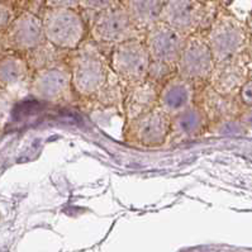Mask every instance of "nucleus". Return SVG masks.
<instances>
[{
  "instance_id": "14",
  "label": "nucleus",
  "mask_w": 252,
  "mask_h": 252,
  "mask_svg": "<svg viewBox=\"0 0 252 252\" xmlns=\"http://www.w3.org/2000/svg\"><path fill=\"white\" fill-rule=\"evenodd\" d=\"M243 57L245 55L227 63H216L208 84L220 94L238 98L245 84L250 80L246 61Z\"/></svg>"
},
{
  "instance_id": "25",
  "label": "nucleus",
  "mask_w": 252,
  "mask_h": 252,
  "mask_svg": "<svg viewBox=\"0 0 252 252\" xmlns=\"http://www.w3.org/2000/svg\"><path fill=\"white\" fill-rule=\"evenodd\" d=\"M238 99L245 108H252V79L245 84L238 95Z\"/></svg>"
},
{
  "instance_id": "21",
  "label": "nucleus",
  "mask_w": 252,
  "mask_h": 252,
  "mask_svg": "<svg viewBox=\"0 0 252 252\" xmlns=\"http://www.w3.org/2000/svg\"><path fill=\"white\" fill-rule=\"evenodd\" d=\"M246 127L241 123L238 118L227 119V121L212 123L208 128V133L211 136H231V134L246 133Z\"/></svg>"
},
{
  "instance_id": "2",
  "label": "nucleus",
  "mask_w": 252,
  "mask_h": 252,
  "mask_svg": "<svg viewBox=\"0 0 252 252\" xmlns=\"http://www.w3.org/2000/svg\"><path fill=\"white\" fill-rule=\"evenodd\" d=\"M216 63H222L245 55L250 39L245 24L236 15L220 8L209 30L204 32Z\"/></svg>"
},
{
  "instance_id": "6",
  "label": "nucleus",
  "mask_w": 252,
  "mask_h": 252,
  "mask_svg": "<svg viewBox=\"0 0 252 252\" xmlns=\"http://www.w3.org/2000/svg\"><path fill=\"white\" fill-rule=\"evenodd\" d=\"M109 63L112 71L127 88L147 80L151 57L145 39H131L114 46L110 50Z\"/></svg>"
},
{
  "instance_id": "8",
  "label": "nucleus",
  "mask_w": 252,
  "mask_h": 252,
  "mask_svg": "<svg viewBox=\"0 0 252 252\" xmlns=\"http://www.w3.org/2000/svg\"><path fill=\"white\" fill-rule=\"evenodd\" d=\"M214 67L216 61L204 33H195L188 37L176 63V75L196 86H202L208 84Z\"/></svg>"
},
{
  "instance_id": "15",
  "label": "nucleus",
  "mask_w": 252,
  "mask_h": 252,
  "mask_svg": "<svg viewBox=\"0 0 252 252\" xmlns=\"http://www.w3.org/2000/svg\"><path fill=\"white\" fill-rule=\"evenodd\" d=\"M33 72L24 55L6 52L1 54L0 61V85L3 92L17 96L22 92L30 94V85Z\"/></svg>"
},
{
  "instance_id": "27",
  "label": "nucleus",
  "mask_w": 252,
  "mask_h": 252,
  "mask_svg": "<svg viewBox=\"0 0 252 252\" xmlns=\"http://www.w3.org/2000/svg\"><path fill=\"white\" fill-rule=\"evenodd\" d=\"M238 119L246 127L247 131H252V108H245Z\"/></svg>"
},
{
  "instance_id": "26",
  "label": "nucleus",
  "mask_w": 252,
  "mask_h": 252,
  "mask_svg": "<svg viewBox=\"0 0 252 252\" xmlns=\"http://www.w3.org/2000/svg\"><path fill=\"white\" fill-rule=\"evenodd\" d=\"M47 8H67V9L80 10V0H52L46 1Z\"/></svg>"
},
{
  "instance_id": "5",
  "label": "nucleus",
  "mask_w": 252,
  "mask_h": 252,
  "mask_svg": "<svg viewBox=\"0 0 252 252\" xmlns=\"http://www.w3.org/2000/svg\"><path fill=\"white\" fill-rule=\"evenodd\" d=\"M132 23L129 14L121 0H116L112 6L95 15L89 23V38L101 48L125 43L136 38H143Z\"/></svg>"
},
{
  "instance_id": "19",
  "label": "nucleus",
  "mask_w": 252,
  "mask_h": 252,
  "mask_svg": "<svg viewBox=\"0 0 252 252\" xmlns=\"http://www.w3.org/2000/svg\"><path fill=\"white\" fill-rule=\"evenodd\" d=\"M68 55H70V52L60 50L56 46L46 41L45 43H42L41 46L24 55V57L30 65L31 71L37 72L39 70H43V68L67 63Z\"/></svg>"
},
{
  "instance_id": "9",
  "label": "nucleus",
  "mask_w": 252,
  "mask_h": 252,
  "mask_svg": "<svg viewBox=\"0 0 252 252\" xmlns=\"http://www.w3.org/2000/svg\"><path fill=\"white\" fill-rule=\"evenodd\" d=\"M74 94L71 71L67 63L33 72L30 95L37 100L63 104L71 101Z\"/></svg>"
},
{
  "instance_id": "13",
  "label": "nucleus",
  "mask_w": 252,
  "mask_h": 252,
  "mask_svg": "<svg viewBox=\"0 0 252 252\" xmlns=\"http://www.w3.org/2000/svg\"><path fill=\"white\" fill-rule=\"evenodd\" d=\"M196 105L204 112L211 125L238 118L245 109L240 99L220 94L209 84L198 86Z\"/></svg>"
},
{
  "instance_id": "10",
  "label": "nucleus",
  "mask_w": 252,
  "mask_h": 252,
  "mask_svg": "<svg viewBox=\"0 0 252 252\" xmlns=\"http://www.w3.org/2000/svg\"><path fill=\"white\" fill-rule=\"evenodd\" d=\"M46 41L41 17L30 10H22L12 26L1 32V54L26 55Z\"/></svg>"
},
{
  "instance_id": "3",
  "label": "nucleus",
  "mask_w": 252,
  "mask_h": 252,
  "mask_svg": "<svg viewBox=\"0 0 252 252\" xmlns=\"http://www.w3.org/2000/svg\"><path fill=\"white\" fill-rule=\"evenodd\" d=\"M220 3L198 0H171L165 1L161 22L190 37L209 30L220 13Z\"/></svg>"
},
{
  "instance_id": "7",
  "label": "nucleus",
  "mask_w": 252,
  "mask_h": 252,
  "mask_svg": "<svg viewBox=\"0 0 252 252\" xmlns=\"http://www.w3.org/2000/svg\"><path fill=\"white\" fill-rule=\"evenodd\" d=\"M171 118L160 108L126 122L123 127V140L137 149H160L167 143Z\"/></svg>"
},
{
  "instance_id": "22",
  "label": "nucleus",
  "mask_w": 252,
  "mask_h": 252,
  "mask_svg": "<svg viewBox=\"0 0 252 252\" xmlns=\"http://www.w3.org/2000/svg\"><path fill=\"white\" fill-rule=\"evenodd\" d=\"M175 75L176 66L151 61V65H150L149 70V77L147 79H150L155 84H158V85H160L162 88V85H165Z\"/></svg>"
},
{
  "instance_id": "20",
  "label": "nucleus",
  "mask_w": 252,
  "mask_h": 252,
  "mask_svg": "<svg viewBox=\"0 0 252 252\" xmlns=\"http://www.w3.org/2000/svg\"><path fill=\"white\" fill-rule=\"evenodd\" d=\"M126 90H127V86L122 83L121 79L110 70L107 83L104 84L103 88L99 90L98 94L95 95L92 100L98 101L103 107H123Z\"/></svg>"
},
{
  "instance_id": "12",
  "label": "nucleus",
  "mask_w": 252,
  "mask_h": 252,
  "mask_svg": "<svg viewBox=\"0 0 252 252\" xmlns=\"http://www.w3.org/2000/svg\"><path fill=\"white\" fill-rule=\"evenodd\" d=\"M198 86L189 80L175 75L162 85L158 96V108L174 118L196 104Z\"/></svg>"
},
{
  "instance_id": "24",
  "label": "nucleus",
  "mask_w": 252,
  "mask_h": 252,
  "mask_svg": "<svg viewBox=\"0 0 252 252\" xmlns=\"http://www.w3.org/2000/svg\"><path fill=\"white\" fill-rule=\"evenodd\" d=\"M15 4H17L15 1H8V0H1V3H0V30L1 32H5L19 15L17 8H15Z\"/></svg>"
},
{
  "instance_id": "18",
  "label": "nucleus",
  "mask_w": 252,
  "mask_h": 252,
  "mask_svg": "<svg viewBox=\"0 0 252 252\" xmlns=\"http://www.w3.org/2000/svg\"><path fill=\"white\" fill-rule=\"evenodd\" d=\"M129 18L137 31L145 36L155 24L161 22V13L165 5V1H137V0H123Z\"/></svg>"
},
{
  "instance_id": "11",
  "label": "nucleus",
  "mask_w": 252,
  "mask_h": 252,
  "mask_svg": "<svg viewBox=\"0 0 252 252\" xmlns=\"http://www.w3.org/2000/svg\"><path fill=\"white\" fill-rule=\"evenodd\" d=\"M188 37L169 24L158 22L146 33L143 39L151 61L176 66Z\"/></svg>"
},
{
  "instance_id": "1",
  "label": "nucleus",
  "mask_w": 252,
  "mask_h": 252,
  "mask_svg": "<svg viewBox=\"0 0 252 252\" xmlns=\"http://www.w3.org/2000/svg\"><path fill=\"white\" fill-rule=\"evenodd\" d=\"M67 65L71 71L75 94L89 100L107 83L112 70L109 56L89 37L76 50L70 52Z\"/></svg>"
},
{
  "instance_id": "28",
  "label": "nucleus",
  "mask_w": 252,
  "mask_h": 252,
  "mask_svg": "<svg viewBox=\"0 0 252 252\" xmlns=\"http://www.w3.org/2000/svg\"><path fill=\"white\" fill-rule=\"evenodd\" d=\"M247 51H249L250 60H251V61H252V38L250 39V43H249V47H247Z\"/></svg>"
},
{
  "instance_id": "23",
  "label": "nucleus",
  "mask_w": 252,
  "mask_h": 252,
  "mask_svg": "<svg viewBox=\"0 0 252 252\" xmlns=\"http://www.w3.org/2000/svg\"><path fill=\"white\" fill-rule=\"evenodd\" d=\"M116 0H98V1H94V0H80V13L84 17V19L88 17L90 18V22L93 21L95 15H98L99 13H101L103 10L108 9L109 6H112L114 4ZM86 22V19H85Z\"/></svg>"
},
{
  "instance_id": "16",
  "label": "nucleus",
  "mask_w": 252,
  "mask_h": 252,
  "mask_svg": "<svg viewBox=\"0 0 252 252\" xmlns=\"http://www.w3.org/2000/svg\"><path fill=\"white\" fill-rule=\"evenodd\" d=\"M161 86L150 79L136 85L128 86L123 101V116L126 122H131L145 116L158 107Z\"/></svg>"
},
{
  "instance_id": "4",
  "label": "nucleus",
  "mask_w": 252,
  "mask_h": 252,
  "mask_svg": "<svg viewBox=\"0 0 252 252\" xmlns=\"http://www.w3.org/2000/svg\"><path fill=\"white\" fill-rule=\"evenodd\" d=\"M41 18L46 39L66 52L76 50L85 41L89 32V26L80 10L46 6Z\"/></svg>"
},
{
  "instance_id": "17",
  "label": "nucleus",
  "mask_w": 252,
  "mask_h": 252,
  "mask_svg": "<svg viewBox=\"0 0 252 252\" xmlns=\"http://www.w3.org/2000/svg\"><path fill=\"white\" fill-rule=\"evenodd\" d=\"M209 121L198 105L185 110L179 116L171 118L170 133L167 146L180 145V143L194 141L199 137L205 136L209 128Z\"/></svg>"
}]
</instances>
